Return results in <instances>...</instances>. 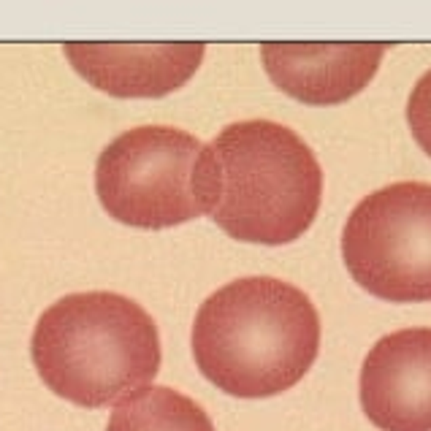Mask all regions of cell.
Instances as JSON below:
<instances>
[{"label":"cell","mask_w":431,"mask_h":431,"mask_svg":"<svg viewBox=\"0 0 431 431\" xmlns=\"http://www.w3.org/2000/svg\"><path fill=\"white\" fill-rule=\"evenodd\" d=\"M106 431H214V423L185 394L166 385H147L114 404Z\"/></svg>","instance_id":"cell-9"},{"label":"cell","mask_w":431,"mask_h":431,"mask_svg":"<svg viewBox=\"0 0 431 431\" xmlns=\"http://www.w3.org/2000/svg\"><path fill=\"white\" fill-rule=\"evenodd\" d=\"M407 125L418 147L431 157V68L415 82L407 98Z\"/></svg>","instance_id":"cell-10"},{"label":"cell","mask_w":431,"mask_h":431,"mask_svg":"<svg viewBox=\"0 0 431 431\" xmlns=\"http://www.w3.org/2000/svg\"><path fill=\"white\" fill-rule=\"evenodd\" d=\"M193 358L201 375L236 399H269L307 377L320 350L310 296L277 277H242L198 307Z\"/></svg>","instance_id":"cell-2"},{"label":"cell","mask_w":431,"mask_h":431,"mask_svg":"<svg viewBox=\"0 0 431 431\" xmlns=\"http://www.w3.org/2000/svg\"><path fill=\"white\" fill-rule=\"evenodd\" d=\"M388 44H263L260 60L285 95L310 106H336L377 73Z\"/></svg>","instance_id":"cell-7"},{"label":"cell","mask_w":431,"mask_h":431,"mask_svg":"<svg viewBox=\"0 0 431 431\" xmlns=\"http://www.w3.org/2000/svg\"><path fill=\"white\" fill-rule=\"evenodd\" d=\"M30 358L54 396L98 410L147 388L160 372V334L150 312L111 291L71 293L38 317Z\"/></svg>","instance_id":"cell-3"},{"label":"cell","mask_w":431,"mask_h":431,"mask_svg":"<svg viewBox=\"0 0 431 431\" xmlns=\"http://www.w3.org/2000/svg\"><path fill=\"white\" fill-rule=\"evenodd\" d=\"M342 258L366 293L394 304L431 301V185L394 182L350 212Z\"/></svg>","instance_id":"cell-5"},{"label":"cell","mask_w":431,"mask_h":431,"mask_svg":"<svg viewBox=\"0 0 431 431\" xmlns=\"http://www.w3.org/2000/svg\"><path fill=\"white\" fill-rule=\"evenodd\" d=\"M79 76L114 98H163L198 71L204 44H66Z\"/></svg>","instance_id":"cell-8"},{"label":"cell","mask_w":431,"mask_h":431,"mask_svg":"<svg viewBox=\"0 0 431 431\" xmlns=\"http://www.w3.org/2000/svg\"><path fill=\"white\" fill-rule=\"evenodd\" d=\"M198 198L231 239L279 247L315 223L323 169L291 128L272 120L233 122L201 152Z\"/></svg>","instance_id":"cell-1"},{"label":"cell","mask_w":431,"mask_h":431,"mask_svg":"<svg viewBox=\"0 0 431 431\" xmlns=\"http://www.w3.org/2000/svg\"><path fill=\"white\" fill-rule=\"evenodd\" d=\"M358 399L380 431H431V328L382 336L363 358Z\"/></svg>","instance_id":"cell-6"},{"label":"cell","mask_w":431,"mask_h":431,"mask_svg":"<svg viewBox=\"0 0 431 431\" xmlns=\"http://www.w3.org/2000/svg\"><path fill=\"white\" fill-rule=\"evenodd\" d=\"M204 147L171 125H141L120 133L95 163L101 207L114 220L147 231L201 217L198 163Z\"/></svg>","instance_id":"cell-4"}]
</instances>
